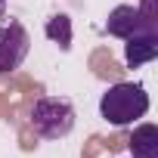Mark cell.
Returning a JSON list of instances; mask_svg holds the SVG:
<instances>
[{
    "label": "cell",
    "instance_id": "277c9868",
    "mask_svg": "<svg viewBox=\"0 0 158 158\" xmlns=\"http://www.w3.org/2000/svg\"><path fill=\"white\" fill-rule=\"evenodd\" d=\"M106 31H109L112 37L127 40V37H133V34H139V31H158V22H155V19H146V16L139 13V6L121 3V6H115V10L109 13Z\"/></svg>",
    "mask_w": 158,
    "mask_h": 158
},
{
    "label": "cell",
    "instance_id": "6da1fadb",
    "mask_svg": "<svg viewBox=\"0 0 158 158\" xmlns=\"http://www.w3.org/2000/svg\"><path fill=\"white\" fill-rule=\"evenodd\" d=\"M146 112H149V93L143 84H133V81L112 84L99 99V115L112 127H127V124L139 121Z\"/></svg>",
    "mask_w": 158,
    "mask_h": 158
},
{
    "label": "cell",
    "instance_id": "ba28073f",
    "mask_svg": "<svg viewBox=\"0 0 158 158\" xmlns=\"http://www.w3.org/2000/svg\"><path fill=\"white\" fill-rule=\"evenodd\" d=\"M139 13L146 16V19H155V0H143V6H139ZM158 22V19H155Z\"/></svg>",
    "mask_w": 158,
    "mask_h": 158
},
{
    "label": "cell",
    "instance_id": "5b68a950",
    "mask_svg": "<svg viewBox=\"0 0 158 158\" xmlns=\"http://www.w3.org/2000/svg\"><path fill=\"white\" fill-rule=\"evenodd\" d=\"M158 56V31H139L124 40V62L130 68H139Z\"/></svg>",
    "mask_w": 158,
    "mask_h": 158
},
{
    "label": "cell",
    "instance_id": "52a82bcc",
    "mask_svg": "<svg viewBox=\"0 0 158 158\" xmlns=\"http://www.w3.org/2000/svg\"><path fill=\"white\" fill-rule=\"evenodd\" d=\"M44 34H47L59 50H71V19H68L65 13L50 16L47 25H44Z\"/></svg>",
    "mask_w": 158,
    "mask_h": 158
},
{
    "label": "cell",
    "instance_id": "7a4b0ae2",
    "mask_svg": "<svg viewBox=\"0 0 158 158\" xmlns=\"http://www.w3.org/2000/svg\"><path fill=\"white\" fill-rule=\"evenodd\" d=\"M74 106L65 96H40L31 106L28 124L40 139H62L74 130Z\"/></svg>",
    "mask_w": 158,
    "mask_h": 158
},
{
    "label": "cell",
    "instance_id": "9c48e42d",
    "mask_svg": "<svg viewBox=\"0 0 158 158\" xmlns=\"http://www.w3.org/2000/svg\"><path fill=\"white\" fill-rule=\"evenodd\" d=\"M6 16V0H0V19Z\"/></svg>",
    "mask_w": 158,
    "mask_h": 158
},
{
    "label": "cell",
    "instance_id": "8992f818",
    "mask_svg": "<svg viewBox=\"0 0 158 158\" xmlns=\"http://www.w3.org/2000/svg\"><path fill=\"white\" fill-rule=\"evenodd\" d=\"M130 155L133 158H158V127L155 124H139L130 133Z\"/></svg>",
    "mask_w": 158,
    "mask_h": 158
},
{
    "label": "cell",
    "instance_id": "3957f363",
    "mask_svg": "<svg viewBox=\"0 0 158 158\" xmlns=\"http://www.w3.org/2000/svg\"><path fill=\"white\" fill-rule=\"evenodd\" d=\"M31 50V34L19 19L0 22V74L16 71Z\"/></svg>",
    "mask_w": 158,
    "mask_h": 158
}]
</instances>
